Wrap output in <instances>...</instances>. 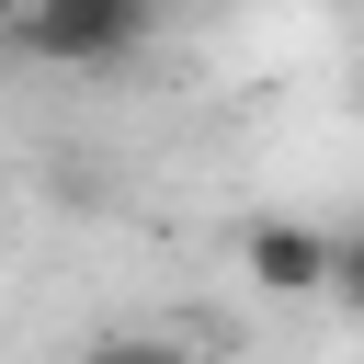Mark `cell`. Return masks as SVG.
Returning <instances> with one entry per match:
<instances>
[{
  "label": "cell",
  "instance_id": "3",
  "mask_svg": "<svg viewBox=\"0 0 364 364\" xmlns=\"http://www.w3.org/2000/svg\"><path fill=\"white\" fill-rule=\"evenodd\" d=\"M80 364H182V353H171V341H91Z\"/></svg>",
  "mask_w": 364,
  "mask_h": 364
},
{
  "label": "cell",
  "instance_id": "1",
  "mask_svg": "<svg viewBox=\"0 0 364 364\" xmlns=\"http://www.w3.org/2000/svg\"><path fill=\"white\" fill-rule=\"evenodd\" d=\"M148 0H23L11 11V46L46 57V68H125L148 46Z\"/></svg>",
  "mask_w": 364,
  "mask_h": 364
},
{
  "label": "cell",
  "instance_id": "2",
  "mask_svg": "<svg viewBox=\"0 0 364 364\" xmlns=\"http://www.w3.org/2000/svg\"><path fill=\"white\" fill-rule=\"evenodd\" d=\"M239 262H250L262 296H330V284H341V239L307 228V216H262V228L239 239Z\"/></svg>",
  "mask_w": 364,
  "mask_h": 364
},
{
  "label": "cell",
  "instance_id": "5",
  "mask_svg": "<svg viewBox=\"0 0 364 364\" xmlns=\"http://www.w3.org/2000/svg\"><path fill=\"white\" fill-rule=\"evenodd\" d=\"M353 114H364V68H353Z\"/></svg>",
  "mask_w": 364,
  "mask_h": 364
},
{
  "label": "cell",
  "instance_id": "4",
  "mask_svg": "<svg viewBox=\"0 0 364 364\" xmlns=\"http://www.w3.org/2000/svg\"><path fill=\"white\" fill-rule=\"evenodd\" d=\"M330 296H341V307L364 318V228H341V284H330Z\"/></svg>",
  "mask_w": 364,
  "mask_h": 364
}]
</instances>
